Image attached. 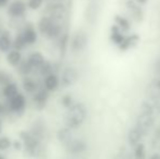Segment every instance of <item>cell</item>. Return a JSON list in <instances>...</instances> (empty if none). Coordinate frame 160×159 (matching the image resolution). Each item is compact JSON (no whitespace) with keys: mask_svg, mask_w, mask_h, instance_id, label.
Wrapping results in <instances>:
<instances>
[{"mask_svg":"<svg viewBox=\"0 0 160 159\" xmlns=\"http://www.w3.org/2000/svg\"><path fill=\"white\" fill-rule=\"evenodd\" d=\"M35 26L39 33L40 38L47 42H56L64 33H67L65 24L55 21L45 13H42L37 17Z\"/></svg>","mask_w":160,"mask_h":159,"instance_id":"obj_1","label":"cell"},{"mask_svg":"<svg viewBox=\"0 0 160 159\" xmlns=\"http://www.w3.org/2000/svg\"><path fill=\"white\" fill-rule=\"evenodd\" d=\"M4 107V116L3 118L12 117L15 119H20L23 116H25L30 102H28V97L24 93L20 92L19 94L12 97L11 99L3 102Z\"/></svg>","mask_w":160,"mask_h":159,"instance_id":"obj_2","label":"cell"},{"mask_svg":"<svg viewBox=\"0 0 160 159\" xmlns=\"http://www.w3.org/2000/svg\"><path fill=\"white\" fill-rule=\"evenodd\" d=\"M87 117V108L83 102H75L73 106L65 110L64 113V127L70 130H75L85 122Z\"/></svg>","mask_w":160,"mask_h":159,"instance_id":"obj_3","label":"cell"},{"mask_svg":"<svg viewBox=\"0 0 160 159\" xmlns=\"http://www.w3.org/2000/svg\"><path fill=\"white\" fill-rule=\"evenodd\" d=\"M19 138L23 143V152L31 158H42L44 155L42 142L36 138L28 130H22L19 134Z\"/></svg>","mask_w":160,"mask_h":159,"instance_id":"obj_4","label":"cell"},{"mask_svg":"<svg viewBox=\"0 0 160 159\" xmlns=\"http://www.w3.org/2000/svg\"><path fill=\"white\" fill-rule=\"evenodd\" d=\"M8 21H23L28 20V6L25 0H11L3 10Z\"/></svg>","mask_w":160,"mask_h":159,"instance_id":"obj_5","label":"cell"},{"mask_svg":"<svg viewBox=\"0 0 160 159\" xmlns=\"http://www.w3.org/2000/svg\"><path fill=\"white\" fill-rule=\"evenodd\" d=\"M20 32L23 36V39L26 44V47H28V50L35 48L39 42V40L42 39L35 26V22L30 21L28 19L26 20V22L24 23L23 27L20 30Z\"/></svg>","mask_w":160,"mask_h":159,"instance_id":"obj_6","label":"cell"},{"mask_svg":"<svg viewBox=\"0 0 160 159\" xmlns=\"http://www.w3.org/2000/svg\"><path fill=\"white\" fill-rule=\"evenodd\" d=\"M18 81H19L21 92L25 94L28 97L32 96L34 93H36L42 87V79L38 77L36 74L19 77Z\"/></svg>","mask_w":160,"mask_h":159,"instance_id":"obj_7","label":"cell"},{"mask_svg":"<svg viewBox=\"0 0 160 159\" xmlns=\"http://www.w3.org/2000/svg\"><path fill=\"white\" fill-rule=\"evenodd\" d=\"M50 98V94L47 93L42 87H40L36 93H34L32 96L28 97L30 107H32L34 110L37 111V112H42V111H44L48 107Z\"/></svg>","mask_w":160,"mask_h":159,"instance_id":"obj_8","label":"cell"},{"mask_svg":"<svg viewBox=\"0 0 160 159\" xmlns=\"http://www.w3.org/2000/svg\"><path fill=\"white\" fill-rule=\"evenodd\" d=\"M88 45V35L85 31L78 30L70 36L69 48L72 52H82Z\"/></svg>","mask_w":160,"mask_h":159,"instance_id":"obj_9","label":"cell"},{"mask_svg":"<svg viewBox=\"0 0 160 159\" xmlns=\"http://www.w3.org/2000/svg\"><path fill=\"white\" fill-rule=\"evenodd\" d=\"M47 59H48L47 55L39 49H30L25 52V60L33 69L34 74H36V72L42 68V66L46 62Z\"/></svg>","mask_w":160,"mask_h":159,"instance_id":"obj_10","label":"cell"},{"mask_svg":"<svg viewBox=\"0 0 160 159\" xmlns=\"http://www.w3.org/2000/svg\"><path fill=\"white\" fill-rule=\"evenodd\" d=\"M59 77H60V83H61V88H69L72 87L80 77V73L76 68L72 66H67L64 68H61L59 70Z\"/></svg>","mask_w":160,"mask_h":159,"instance_id":"obj_11","label":"cell"},{"mask_svg":"<svg viewBox=\"0 0 160 159\" xmlns=\"http://www.w3.org/2000/svg\"><path fill=\"white\" fill-rule=\"evenodd\" d=\"M2 58H3V62L6 64L7 69L14 71L23 62V60L25 59V52L12 48L10 51L4 53L2 56Z\"/></svg>","mask_w":160,"mask_h":159,"instance_id":"obj_12","label":"cell"},{"mask_svg":"<svg viewBox=\"0 0 160 159\" xmlns=\"http://www.w3.org/2000/svg\"><path fill=\"white\" fill-rule=\"evenodd\" d=\"M42 87L50 95L57 93L61 88L59 72L55 71V72H51L49 74L45 75L44 77H42Z\"/></svg>","mask_w":160,"mask_h":159,"instance_id":"obj_13","label":"cell"},{"mask_svg":"<svg viewBox=\"0 0 160 159\" xmlns=\"http://www.w3.org/2000/svg\"><path fill=\"white\" fill-rule=\"evenodd\" d=\"M20 92H21V88H20L19 81H18V79L12 80L0 87V99L2 102H6V100H9L12 97H14Z\"/></svg>","mask_w":160,"mask_h":159,"instance_id":"obj_14","label":"cell"},{"mask_svg":"<svg viewBox=\"0 0 160 159\" xmlns=\"http://www.w3.org/2000/svg\"><path fill=\"white\" fill-rule=\"evenodd\" d=\"M28 131H30L36 138H38V140L44 143V141L46 140L47 134H48L46 120H44L42 118H37V119H35L32 127H31V129L28 130Z\"/></svg>","mask_w":160,"mask_h":159,"instance_id":"obj_15","label":"cell"},{"mask_svg":"<svg viewBox=\"0 0 160 159\" xmlns=\"http://www.w3.org/2000/svg\"><path fill=\"white\" fill-rule=\"evenodd\" d=\"M13 48V32L4 27L0 32V56H3Z\"/></svg>","mask_w":160,"mask_h":159,"instance_id":"obj_16","label":"cell"},{"mask_svg":"<svg viewBox=\"0 0 160 159\" xmlns=\"http://www.w3.org/2000/svg\"><path fill=\"white\" fill-rule=\"evenodd\" d=\"M154 124V116L152 112H146V111H142V113L139 115V117L137 118V123L136 127L139 130L143 131V133H147L150 130V127Z\"/></svg>","mask_w":160,"mask_h":159,"instance_id":"obj_17","label":"cell"},{"mask_svg":"<svg viewBox=\"0 0 160 159\" xmlns=\"http://www.w3.org/2000/svg\"><path fill=\"white\" fill-rule=\"evenodd\" d=\"M65 148H67V151L71 154H81V153H83V152L86 151L87 145L83 140L73 137L67 145H65Z\"/></svg>","mask_w":160,"mask_h":159,"instance_id":"obj_18","label":"cell"},{"mask_svg":"<svg viewBox=\"0 0 160 159\" xmlns=\"http://www.w3.org/2000/svg\"><path fill=\"white\" fill-rule=\"evenodd\" d=\"M98 4L96 2H91V3L87 6L86 10H85V19L88 23L94 24L96 22L97 17H98Z\"/></svg>","mask_w":160,"mask_h":159,"instance_id":"obj_19","label":"cell"},{"mask_svg":"<svg viewBox=\"0 0 160 159\" xmlns=\"http://www.w3.org/2000/svg\"><path fill=\"white\" fill-rule=\"evenodd\" d=\"M26 6H28V13H39L42 12L45 6H46V0H25Z\"/></svg>","mask_w":160,"mask_h":159,"instance_id":"obj_20","label":"cell"},{"mask_svg":"<svg viewBox=\"0 0 160 159\" xmlns=\"http://www.w3.org/2000/svg\"><path fill=\"white\" fill-rule=\"evenodd\" d=\"M143 135H144L143 131H142V130H139L138 127L135 125V127H132V129L130 130V132H128V142H130V144L132 145V146H136L137 144H139V141L142 140Z\"/></svg>","mask_w":160,"mask_h":159,"instance_id":"obj_21","label":"cell"},{"mask_svg":"<svg viewBox=\"0 0 160 159\" xmlns=\"http://www.w3.org/2000/svg\"><path fill=\"white\" fill-rule=\"evenodd\" d=\"M57 138L61 144H63L65 146V145L73 138L72 130H70L69 127H61V129H59L57 132Z\"/></svg>","mask_w":160,"mask_h":159,"instance_id":"obj_22","label":"cell"},{"mask_svg":"<svg viewBox=\"0 0 160 159\" xmlns=\"http://www.w3.org/2000/svg\"><path fill=\"white\" fill-rule=\"evenodd\" d=\"M13 48L18 49L20 51H23V52L28 51V47H26V44L20 31L13 33Z\"/></svg>","mask_w":160,"mask_h":159,"instance_id":"obj_23","label":"cell"},{"mask_svg":"<svg viewBox=\"0 0 160 159\" xmlns=\"http://www.w3.org/2000/svg\"><path fill=\"white\" fill-rule=\"evenodd\" d=\"M124 38H125V36L122 34V33H121L120 28H119L117 25L112 26V27H111V32H110V39H111L116 45L120 46V45L123 42Z\"/></svg>","mask_w":160,"mask_h":159,"instance_id":"obj_24","label":"cell"},{"mask_svg":"<svg viewBox=\"0 0 160 159\" xmlns=\"http://www.w3.org/2000/svg\"><path fill=\"white\" fill-rule=\"evenodd\" d=\"M127 7L130 9V11L132 12L133 17L136 21H142L143 20V10L139 6H137L136 2L134 1H128L127 2Z\"/></svg>","mask_w":160,"mask_h":159,"instance_id":"obj_25","label":"cell"},{"mask_svg":"<svg viewBox=\"0 0 160 159\" xmlns=\"http://www.w3.org/2000/svg\"><path fill=\"white\" fill-rule=\"evenodd\" d=\"M17 77L11 73V71L7 68H0V87L3 86L4 84H7L8 82L12 80H15Z\"/></svg>","mask_w":160,"mask_h":159,"instance_id":"obj_26","label":"cell"},{"mask_svg":"<svg viewBox=\"0 0 160 159\" xmlns=\"http://www.w3.org/2000/svg\"><path fill=\"white\" fill-rule=\"evenodd\" d=\"M12 141L13 140L9 135L1 134L0 135V153H4L12 148Z\"/></svg>","mask_w":160,"mask_h":159,"instance_id":"obj_27","label":"cell"},{"mask_svg":"<svg viewBox=\"0 0 160 159\" xmlns=\"http://www.w3.org/2000/svg\"><path fill=\"white\" fill-rule=\"evenodd\" d=\"M74 102H75V99H74V97L72 96V94H69V93L63 94L59 99L60 106H61L63 109H65V110L69 109L71 106H73Z\"/></svg>","mask_w":160,"mask_h":159,"instance_id":"obj_28","label":"cell"},{"mask_svg":"<svg viewBox=\"0 0 160 159\" xmlns=\"http://www.w3.org/2000/svg\"><path fill=\"white\" fill-rule=\"evenodd\" d=\"M137 39H138V36L137 35H131V36H128L125 37L124 40H123V42L120 45V49H122V50H127V49L131 48L132 46H134V45L137 44Z\"/></svg>","mask_w":160,"mask_h":159,"instance_id":"obj_29","label":"cell"},{"mask_svg":"<svg viewBox=\"0 0 160 159\" xmlns=\"http://www.w3.org/2000/svg\"><path fill=\"white\" fill-rule=\"evenodd\" d=\"M114 21H116V24H114V25L118 26L120 30L128 31L131 28L130 22H128V20L125 19L124 17H121V15H116V17H114Z\"/></svg>","mask_w":160,"mask_h":159,"instance_id":"obj_30","label":"cell"},{"mask_svg":"<svg viewBox=\"0 0 160 159\" xmlns=\"http://www.w3.org/2000/svg\"><path fill=\"white\" fill-rule=\"evenodd\" d=\"M135 159H145V147H144L143 144H137L136 147H135Z\"/></svg>","mask_w":160,"mask_h":159,"instance_id":"obj_31","label":"cell"},{"mask_svg":"<svg viewBox=\"0 0 160 159\" xmlns=\"http://www.w3.org/2000/svg\"><path fill=\"white\" fill-rule=\"evenodd\" d=\"M12 149L15 152H22L23 151V143L20 138H15L12 141Z\"/></svg>","mask_w":160,"mask_h":159,"instance_id":"obj_32","label":"cell"},{"mask_svg":"<svg viewBox=\"0 0 160 159\" xmlns=\"http://www.w3.org/2000/svg\"><path fill=\"white\" fill-rule=\"evenodd\" d=\"M10 1H11V0H0V10L3 11L4 8H6V7L8 6V3Z\"/></svg>","mask_w":160,"mask_h":159,"instance_id":"obj_33","label":"cell"},{"mask_svg":"<svg viewBox=\"0 0 160 159\" xmlns=\"http://www.w3.org/2000/svg\"><path fill=\"white\" fill-rule=\"evenodd\" d=\"M4 116V107H3V102L0 99V119H3Z\"/></svg>","mask_w":160,"mask_h":159,"instance_id":"obj_34","label":"cell"},{"mask_svg":"<svg viewBox=\"0 0 160 159\" xmlns=\"http://www.w3.org/2000/svg\"><path fill=\"white\" fill-rule=\"evenodd\" d=\"M3 134V119H0V135Z\"/></svg>","mask_w":160,"mask_h":159,"instance_id":"obj_35","label":"cell"},{"mask_svg":"<svg viewBox=\"0 0 160 159\" xmlns=\"http://www.w3.org/2000/svg\"><path fill=\"white\" fill-rule=\"evenodd\" d=\"M150 159H160V155L159 154H154V155L150 157Z\"/></svg>","mask_w":160,"mask_h":159,"instance_id":"obj_36","label":"cell"},{"mask_svg":"<svg viewBox=\"0 0 160 159\" xmlns=\"http://www.w3.org/2000/svg\"><path fill=\"white\" fill-rule=\"evenodd\" d=\"M156 68H157V72L160 74V59L158 60V62H157V66H156Z\"/></svg>","mask_w":160,"mask_h":159,"instance_id":"obj_37","label":"cell"},{"mask_svg":"<svg viewBox=\"0 0 160 159\" xmlns=\"http://www.w3.org/2000/svg\"><path fill=\"white\" fill-rule=\"evenodd\" d=\"M118 159H132L131 157H128V156H125V155H122V156H119Z\"/></svg>","mask_w":160,"mask_h":159,"instance_id":"obj_38","label":"cell"},{"mask_svg":"<svg viewBox=\"0 0 160 159\" xmlns=\"http://www.w3.org/2000/svg\"><path fill=\"white\" fill-rule=\"evenodd\" d=\"M136 1H137V2H138V3H139V4H145V3H146V2H147V1H148V0H136Z\"/></svg>","mask_w":160,"mask_h":159,"instance_id":"obj_39","label":"cell"},{"mask_svg":"<svg viewBox=\"0 0 160 159\" xmlns=\"http://www.w3.org/2000/svg\"><path fill=\"white\" fill-rule=\"evenodd\" d=\"M0 159H6V157H4V156L2 155L1 153H0Z\"/></svg>","mask_w":160,"mask_h":159,"instance_id":"obj_40","label":"cell"},{"mask_svg":"<svg viewBox=\"0 0 160 159\" xmlns=\"http://www.w3.org/2000/svg\"><path fill=\"white\" fill-rule=\"evenodd\" d=\"M47 2H50V1H56V0H46Z\"/></svg>","mask_w":160,"mask_h":159,"instance_id":"obj_41","label":"cell"},{"mask_svg":"<svg viewBox=\"0 0 160 159\" xmlns=\"http://www.w3.org/2000/svg\"><path fill=\"white\" fill-rule=\"evenodd\" d=\"M0 59H1V56H0Z\"/></svg>","mask_w":160,"mask_h":159,"instance_id":"obj_42","label":"cell"}]
</instances>
